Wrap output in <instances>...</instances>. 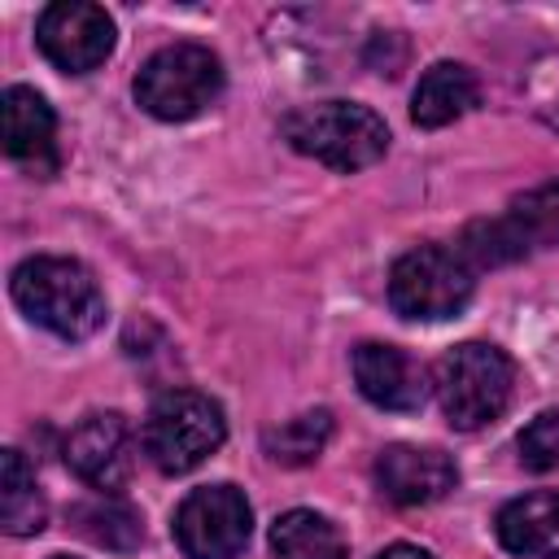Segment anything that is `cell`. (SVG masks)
<instances>
[{
    "mask_svg": "<svg viewBox=\"0 0 559 559\" xmlns=\"http://www.w3.org/2000/svg\"><path fill=\"white\" fill-rule=\"evenodd\" d=\"M284 140L332 170H362L389 153V127L376 109L358 100H319L284 118Z\"/></svg>",
    "mask_w": 559,
    "mask_h": 559,
    "instance_id": "2",
    "label": "cell"
},
{
    "mask_svg": "<svg viewBox=\"0 0 559 559\" xmlns=\"http://www.w3.org/2000/svg\"><path fill=\"white\" fill-rule=\"evenodd\" d=\"M223 437H227L223 406L201 389H166L148 406V419L140 432L144 454L166 476H183L201 467L223 445Z\"/></svg>",
    "mask_w": 559,
    "mask_h": 559,
    "instance_id": "4",
    "label": "cell"
},
{
    "mask_svg": "<svg viewBox=\"0 0 559 559\" xmlns=\"http://www.w3.org/2000/svg\"><path fill=\"white\" fill-rule=\"evenodd\" d=\"M61 454L83 485L100 493H118L135 467V432L118 411H92L70 428Z\"/></svg>",
    "mask_w": 559,
    "mask_h": 559,
    "instance_id": "10",
    "label": "cell"
},
{
    "mask_svg": "<svg viewBox=\"0 0 559 559\" xmlns=\"http://www.w3.org/2000/svg\"><path fill=\"white\" fill-rule=\"evenodd\" d=\"M376 559H432V555H428V550H419V546H406V542H397V546L380 550Z\"/></svg>",
    "mask_w": 559,
    "mask_h": 559,
    "instance_id": "22",
    "label": "cell"
},
{
    "mask_svg": "<svg viewBox=\"0 0 559 559\" xmlns=\"http://www.w3.org/2000/svg\"><path fill=\"white\" fill-rule=\"evenodd\" d=\"M528 96H533V109L546 127L559 131V52L542 57L528 74Z\"/></svg>",
    "mask_w": 559,
    "mask_h": 559,
    "instance_id": "21",
    "label": "cell"
},
{
    "mask_svg": "<svg viewBox=\"0 0 559 559\" xmlns=\"http://www.w3.org/2000/svg\"><path fill=\"white\" fill-rule=\"evenodd\" d=\"M476 288V266L459 245H415L389 271V306L415 323L454 319Z\"/></svg>",
    "mask_w": 559,
    "mask_h": 559,
    "instance_id": "5",
    "label": "cell"
},
{
    "mask_svg": "<svg viewBox=\"0 0 559 559\" xmlns=\"http://www.w3.org/2000/svg\"><path fill=\"white\" fill-rule=\"evenodd\" d=\"M223 96V61L205 44H166L135 74V100L162 122H188Z\"/></svg>",
    "mask_w": 559,
    "mask_h": 559,
    "instance_id": "6",
    "label": "cell"
},
{
    "mask_svg": "<svg viewBox=\"0 0 559 559\" xmlns=\"http://www.w3.org/2000/svg\"><path fill=\"white\" fill-rule=\"evenodd\" d=\"M48 520V507L39 498L35 472L26 467L22 450H4L0 454V524L13 537H35Z\"/></svg>",
    "mask_w": 559,
    "mask_h": 559,
    "instance_id": "17",
    "label": "cell"
},
{
    "mask_svg": "<svg viewBox=\"0 0 559 559\" xmlns=\"http://www.w3.org/2000/svg\"><path fill=\"white\" fill-rule=\"evenodd\" d=\"M253 533V507L236 485H201L175 511L183 559H240Z\"/></svg>",
    "mask_w": 559,
    "mask_h": 559,
    "instance_id": "8",
    "label": "cell"
},
{
    "mask_svg": "<svg viewBox=\"0 0 559 559\" xmlns=\"http://www.w3.org/2000/svg\"><path fill=\"white\" fill-rule=\"evenodd\" d=\"M354 384L371 406L397 415L419 411L432 389L424 362H415L402 345H384V341H362L354 349Z\"/></svg>",
    "mask_w": 559,
    "mask_h": 559,
    "instance_id": "12",
    "label": "cell"
},
{
    "mask_svg": "<svg viewBox=\"0 0 559 559\" xmlns=\"http://www.w3.org/2000/svg\"><path fill=\"white\" fill-rule=\"evenodd\" d=\"M498 542L520 559H559V489L511 498L498 520Z\"/></svg>",
    "mask_w": 559,
    "mask_h": 559,
    "instance_id": "14",
    "label": "cell"
},
{
    "mask_svg": "<svg viewBox=\"0 0 559 559\" xmlns=\"http://www.w3.org/2000/svg\"><path fill=\"white\" fill-rule=\"evenodd\" d=\"M476 100H480L476 74L459 61H437L419 74V83L411 92V118H415V127L437 131V127L459 122L467 109H476Z\"/></svg>",
    "mask_w": 559,
    "mask_h": 559,
    "instance_id": "15",
    "label": "cell"
},
{
    "mask_svg": "<svg viewBox=\"0 0 559 559\" xmlns=\"http://www.w3.org/2000/svg\"><path fill=\"white\" fill-rule=\"evenodd\" d=\"M328 437H332V415L328 411H301V415L284 419L280 428H266L262 450L280 467H306L323 454Z\"/></svg>",
    "mask_w": 559,
    "mask_h": 559,
    "instance_id": "18",
    "label": "cell"
},
{
    "mask_svg": "<svg viewBox=\"0 0 559 559\" xmlns=\"http://www.w3.org/2000/svg\"><path fill=\"white\" fill-rule=\"evenodd\" d=\"M74 515H79V528H83L96 546H105V550H131V546L144 537L140 515H135L131 507L114 502V498L92 502V507H79Z\"/></svg>",
    "mask_w": 559,
    "mask_h": 559,
    "instance_id": "19",
    "label": "cell"
},
{
    "mask_svg": "<svg viewBox=\"0 0 559 559\" xmlns=\"http://www.w3.org/2000/svg\"><path fill=\"white\" fill-rule=\"evenodd\" d=\"M511 389H515V362L489 341H463L445 349L432 371V393L441 402V415L463 432L493 424L507 411Z\"/></svg>",
    "mask_w": 559,
    "mask_h": 559,
    "instance_id": "3",
    "label": "cell"
},
{
    "mask_svg": "<svg viewBox=\"0 0 559 559\" xmlns=\"http://www.w3.org/2000/svg\"><path fill=\"white\" fill-rule=\"evenodd\" d=\"M376 485L397 507H428L459 485V467L437 445H384L376 454Z\"/></svg>",
    "mask_w": 559,
    "mask_h": 559,
    "instance_id": "13",
    "label": "cell"
},
{
    "mask_svg": "<svg viewBox=\"0 0 559 559\" xmlns=\"http://www.w3.org/2000/svg\"><path fill=\"white\" fill-rule=\"evenodd\" d=\"M459 249L476 271L515 262L533 249H559V179L537 183L524 197H515L502 218L472 223Z\"/></svg>",
    "mask_w": 559,
    "mask_h": 559,
    "instance_id": "7",
    "label": "cell"
},
{
    "mask_svg": "<svg viewBox=\"0 0 559 559\" xmlns=\"http://www.w3.org/2000/svg\"><path fill=\"white\" fill-rule=\"evenodd\" d=\"M35 44L57 70L87 74L114 52V17L87 0H57L39 13Z\"/></svg>",
    "mask_w": 559,
    "mask_h": 559,
    "instance_id": "9",
    "label": "cell"
},
{
    "mask_svg": "<svg viewBox=\"0 0 559 559\" xmlns=\"http://www.w3.org/2000/svg\"><path fill=\"white\" fill-rule=\"evenodd\" d=\"M520 463L528 472H550L559 467V411H542L537 419H528V428L520 432Z\"/></svg>",
    "mask_w": 559,
    "mask_h": 559,
    "instance_id": "20",
    "label": "cell"
},
{
    "mask_svg": "<svg viewBox=\"0 0 559 559\" xmlns=\"http://www.w3.org/2000/svg\"><path fill=\"white\" fill-rule=\"evenodd\" d=\"M9 293L31 323H39L61 341H87L105 323V293L96 275L74 258L39 253L17 262Z\"/></svg>",
    "mask_w": 559,
    "mask_h": 559,
    "instance_id": "1",
    "label": "cell"
},
{
    "mask_svg": "<svg viewBox=\"0 0 559 559\" xmlns=\"http://www.w3.org/2000/svg\"><path fill=\"white\" fill-rule=\"evenodd\" d=\"M52 559H70V555H52Z\"/></svg>",
    "mask_w": 559,
    "mask_h": 559,
    "instance_id": "23",
    "label": "cell"
},
{
    "mask_svg": "<svg viewBox=\"0 0 559 559\" xmlns=\"http://www.w3.org/2000/svg\"><path fill=\"white\" fill-rule=\"evenodd\" d=\"M0 135H4L9 162H17L26 175L48 179L61 166L57 114L35 87H22V83L4 87V96H0Z\"/></svg>",
    "mask_w": 559,
    "mask_h": 559,
    "instance_id": "11",
    "label": "cell"
},
{
    "mask_svg": "<svg viewBox=\"0 0 559 559\" xmlns=\"http://www.w3.org/2000/svg\"><path fill=\"white\" fill-rule=\"evenodd\" d=\"M271 550L275 559H349L345 533L306 507H293L271 524Z\"/></svg>",
    "mask_w": 559,
    "mask_h": 559,
    "instance_id": "16",
    "label": "cell"
}]
</instances>
